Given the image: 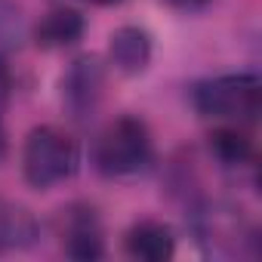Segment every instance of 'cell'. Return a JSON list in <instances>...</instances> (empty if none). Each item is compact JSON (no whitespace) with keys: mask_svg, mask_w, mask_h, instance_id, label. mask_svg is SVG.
<instances>
[{"mask_svg":"<svg viewBox=\"0 0 262 262\" xmlns=\"http://www.w3.org/2000/svg\"><path fill=\"white\" fill-rule=\"evenodd\" d=\"M151 158H155V145H151L148 126L129 114L111 120L99 133L96 148H93L96 170L111 179H126V176L148 170Z\"/></svg>","mask_w":262,"mask_h":262,"instance_id":"cell-1","label":"cell"},{"mask_svg":"<svg viewBox=\"0 0 262 262\" xmlns=\"http://www.w3.org/2000/svg\"><path fill=\"white\" fill-rule=\"evenodd\" d=\"M80 167L77 142L59 126H37L25 139L22 151V173L25 182L37 191L68 182Z\"/></svg>","mask_w":262,"mask_h":262,"instance_id":"cell-2","label":"cell"},{"mask_svg":"<svg viewBox=\"0 0 262 262\" xmlns=\"http://www.w3.org/2000/svg\"><path fill=\"white\" fill-rule=\"evenodd\" d=\"M198 114L213 120H256L262 108V80L256 74H219L201 80L191 93Z\"/></svg>","mask_w":262,"mask_h":262,"instance_id":"cell-3","label":"cell"},{"mask_svg":"<svg viewBox=\"0 0 262 262\" xmlns=\"http://www.w3.org/2000/svg\"><path fill=\"white\" fill-rule=\"evenodd\" d=\"M105 93V68L96 56H80L62 77V102L74 120H90Z\"/></svg>","mask_w":262,"mask_h":262,"instance_id":"cell-4","label":"cell"},{"mask_svg":"<svg viewBox=\"0 0 262 262\" xmlns=\"http://www.w3.org/2000/svg\"><path fill=\"white\" fill-rule=\"evenodd\" d=\"M62 241H65V253L71 259H80V262L99 259L105 253V237H102V225H99L96 210L93 207H71L65 213Z\"/></svg>","mask_w":262,"mask_h":262,"instance_id":"cell-5","label":"cell"},{"mask_svg":"<svg viewBox=\"0 0 262 262\" xmlns=\"http://www.w3.org/2000/svg\"><path fill=\"white\" fill-rule=\"evenodd\" d=\"M123 247H126V253L133 256V259H142V262H167L176 253V234H173V228L167 222L142 219V222H136L133 228L126 231Z\"/></svg>","mask_w":262,"mask_h":262,"instance_id":"cell-6","label":"cell"},{"mask_svg":"<svg viewBox=\"0 0 262 262\" xmlns=\"http://www.w3.org/2000/svg\"><path fill=\"white\" fill-rule=\"evenodd\" d=\"M111 65L123 74H142L151 62V34L139 25H123L111 34L108 43Z\"/></svg>","mask_w":262,"mask_h":262,"instance_id":"cell-7","label":"cell"},{"mask_svg":"<svg viewBox=\"0 0 262 262\" xmlns=\"http://www.w3.org/2000/svg\"><path fill=\"white\" fill-rule=\"evenodd\" d=\"M83 28H86V22L77 10L56 7L34 25V43L43 50H62V47L77 43L83 37Z\"/></svg>","mask_w":262,"mask_h":262,"instance_id":"cell-8","label":"cell"},{"mask_svg":"<svg viewBox=\"0 0 262 262\" xmlns=\"http://www.w3.org/2000/svg\"><path fill=\"white\" fill-rule=\"evenodd\" d=\"M37 237V222L28 210L0 198V256L10 250H22Z\"/></svg>","mask_w":262,"mask_h":262,"instance_id":"cell-9","label":"cell"},{"mask_svg":"<svg viewBox=\"0 0 262 262\" xmlns=\"http://www.w3.org/2000/svg\"><path fill=\"white\" fill-rule=\"evenodd\" d=\"M210 151L225 167H247L253 161V142L237 126H222L216 133H210Z\"/></svg>","mask_w":262,"mask_h":262,"instance_id":"cell-10","label":"cell"},{"mask_svg":"<svg viewBox=\"0 0 262 262\" xmlns=\"http://www.w3.org/2000/svg\"><path fill=\"white\" fill-rule=\"evenodd\" d=\"M22 40V13L13 0H0V43L19 47Z\"/></svg>","mask_w":262,"mask_h":262,"instance_id":"cell-11","label":"cell"},{"mask_svg":"<svg viewBox=\"0 0 262 262\" xmlns=\"http://www.w3.org/2000/svg\"><path fill=\"white\" fill-rule=\"evenodd\" d=\"M10 99H13V74H10L7 62L0 59V151H4V117H7Z\"/></svg>","mask_w":262,"mask_h":262,"instance_id":"cell-12","label":"cell"},{"mask_svg":"<svg viewBox=\"0 0 262 262\" xmlns=\"http://www.w3.org/2000/svg\"><path fill=\"white\" fill-rule=\"evenodd\" d=\"M167 4H173V7H179V10H198V7L210 4V0H167Z\"/></svg>","mask_w":262,"mask_h":262,"instance_id":"cell-13","label":"cell"},{"mask_svg":"<svg viewBox=\"0 0 262 262\" xmlns=\"http://www.w3.org/2000/svg\"><path fill=\"white\" fill-rule=\"evenodd\" d=\"M86 4H96V7H117L120 0H86Z\"/></svg>","mask_w":262,"mask_h":262,"instance_id":"cell-14","label":"cell"}]
</instances>
